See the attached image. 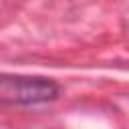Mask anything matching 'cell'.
I'll list each match as a JSON object with an SVG mask.
<instances>
[{"mask_svg":"<svg viewBox=\"0 0 129 129\" xmlns=\"http://www.w3.org/2000/svg\"><path fill=\"white\" fill-rule=\"evenodd\" d=\"M0 97L12 105H42L58 97V85L44 77H10L0 81Z\"/></svg>","mask_w":129,"mask_h":129,"instance_id":"1","label":"cell"}]
</instances>
